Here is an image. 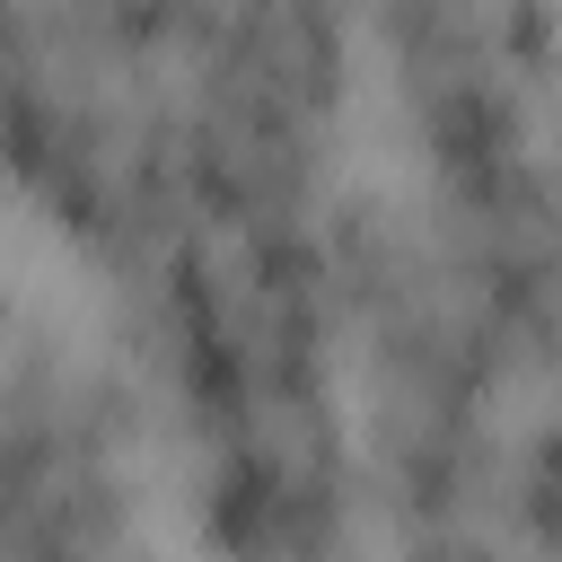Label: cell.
<instances>
[{
  "label": "cell",
  "instance_id": "obj_1",
  "mask_svg": "<svg viewBox=\"0 0 562 562\" xmlns=\"http://www.w3.org/2000/svg\"><path fill=\"white\" fill-rule=\"evenodd\" d=\"M105 299L176 562H378L325 220L193 228Z\"/></svg>",
  "mask_w": 562,
  "mask_h": 562
},
{
  "label": "cell",
  "instance_id": "obj_2",
  "mask_svg": "<svg viewBox=\"0 0 562 562\" xmlns=\"http://www.w3.org/2000/svg\"><path fill=\"white\" fill-rule=\"evenodd\" d=\"M149 61L193 228L325 220L369 114L360 0H105ZM176 246V237H167Z\"/></svg>",
  "mask_w": 562,
  "mask_h": 562
},
{
  "label": "cell",
  "instance_id": "obj_3",
  "mask_svg": "<svg viewBox=\"0 0 562 562\" xmlns=\"http://www.w3.org/2000/svg\"><path fill=\"white\" fill-rule=\"evenodd\" d=\"M0 562H176L114 342L70 334L35 299L0 325Z\"/></svg>",
  "mask_w": 562,
  "mask_h": 562
}]
</instances>
